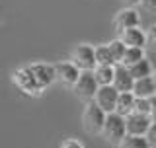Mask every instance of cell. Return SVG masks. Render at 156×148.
<instances>
[{
    "label": "cell",
    "instance_id": "obj_1",
    "mask_svg": "<svg viewBox=\"0 0 156 148\" xmlns=\"http://www.w3.org/2000/svg\"><path fill=\"white\" fill-rule=\"evenodd\" d=\"M107 121V113L98 105L96 101L86 103L84 113H82V123H84V129L90 135H101Z\"/></svg>",
    "mask_w": 156,
    "mask_h": 148
},
{
    "label": "cell",
    "instance_id": "obj_2",
    "mask_svg": "<svg viewBox=\"0 0 156 148\" xmlns=\"http://www.w3.org/2000/svg\"><path fill=\"white\" fill-rule=\"evenodd\" d=\"M70 62L74 65L80 72H94L98 68V61H96V47L92 45H76L70 53Z\"/></svg>",
    "mask_w": 156,
    "mask_h": 148
},
{
    "label": "cell",
    "instance_id": "obj_3",
    "mask_svg": "<svg viewBox=\"0 0 156 148\" xmlns=\"http://www.w3.org/2000/svg\"><path fill=\"white\" fill-rule=\"evenodd\" d=\"M101 136L113 146H119L123 139L127 136V125H125V117L117 115V113H109L105 121V127L101 131Z\"/></svg>",
    "mask_w": 156,
    "mask_h": 148
},
{
    "label": "cell",
    "instance_id": "obj_4",
    "mask_svg": "<svg viewBox=\"0 0 156 148\" xmlns=\"http://www.w3.org/2000/svg\"><path fill=\"white\" fill-rule=\"evenodd\" d=\"M100 90V84H98L94 72H82L80 80L74 86V93L78 100H82L84 103H90L96 100V93Z\"/></svg>",
    "mask_w": 156,
    "mask_h": 148
},
{
    "label": "cell",
    "instance_id": "obj_5",
    "mask_svg": "<svg viewBox=\"0 0 156 148\" xmlns=\"http://www.w3.org/2000/svg\"><path fill=\"white\" fill-rule=\"evenodd\" d=\"M29 72L35 76V80L39 84L41 90H45L47 86H51L57 80V72H55V65H45V62H33V65L26 66Z\"/></svg>",
    "mask_w": 156,
    "mask_h": 148
},
{
    "label": "cell",
    "instance_id": "obj_6",
    "mask_svg": "<svg viewBox=\"0 0 156 148\" xmlns=\"http://www.w3.org/2000/svg\"><path fill=\"white\" fill-rule=\"evenodd\" d=\"M12 82L16 84L23 93H27V96H37V93L41 92V88H39L35 76H33L27 68H20V70L14 72L12 74Z\"/></svg>",
    "mask_w": 156,
    "mask_h": 148
},
{
    "label": "cell",
    "instance_id": "obj_7",
    "mask_svg": "<svg viewBox=\"0 0 156 148\" xmlns=\"http://www.w3.org/2000/svg\"><path fill=\"white\" fill-rule=\"evenodd\" d=\"M154 123L152 117L148 115H140V113H131L125 117V125H127V135H135V136H146L150 125Z\"/></svg>",
    "mask_w": 156,
    "mask_h": 148
},
{
    "label": "cell",
    "instance_id": "obj_8",
    "mask_svg": "<svg viewBox=\"0 0 156 148\" xmlns=\"http://www.w3.org/2000/svg\"><path fill=\"white\" fill-rule=\"evenodd\" d=\"M94 101L107 113V115H109V113H115L117 101H119V92H117L113 86H100Z\"/></svg>",
    "mask_w": 156,
    "mask_h": 148
},
{
    "label": "cell",
    "instance_id": "obj_9",
    "mask_svg": "<svg viewBox=\"0 0 156 148\" xmlns=\"http://www.w3.org/2000/svg\"><path fill=\"white\" fill-rule=\"evenodd\" d=\"M113 26H115V29L119 31V35H121V33L127 31V29L140 27V18H139V14H136L133 8H125V10H121V12L115 16Z\"/></svg>",
    "mask_w": 156,
    "mask_h": 148
},
{
    "label": "cell",
    "instance_id": "obj_10",
    "mask_svg": "<svg viewBox=\"0 0 156 148\" xmlns=\"http://www.w3.org/2000/svg\"><path fill=\"white\" fill-rule=\"evenodd\" d=\"M55 72H57V80H61L65 86H70V88H74L78 84L82 74L72 62H58V65H55Z\"/></svg>",
    "mask_w": 156,
    "mask_h": 148
},
{
    "label": "cell",
    "instance_id": "obj_11",
    "mask_svg": "<svg viewBox=\"0 0 156 148\" xmlns=\"http://www.w3.org/2000/svg\"><path fill=\"white\" fill-rule=\"evenodd\" d=\"M135 78L131 76V72H129V68H125V66H121V65H117L115 66V78H113V88L119 93H127V92H133V88H135Z\"/></svg>",
    "mask_w": 156,
    "mask_h": 148
},
{
    "label": "cell",
    "instance_id": "obj_12",
    "mask_svg": "<svg viewBox=\"0 0 156 148\" xmlns=\"http://www.w3.org/2000/svg\"><path fill=\"white\" fill-rule=\"evenodd\" d=\"M119 39L129 49H144L146 47V31H143L140 27L127 29V31H123L119 35Z\"/></svg>",
    "mask_w": 156,
    "mask_h": 148
},
{
    "label": "cell",
    "instance_id": "obj_13",
    "mask_svg": "<svg viewBox=\"0 0 156 148\" xmlns=\"http://www.w3.org/2000/svg\"><path fill=\"white\" fill-rule=\"evenodd\" d=\"M133 93H135V97H139V100H150V97H154L156 96V80H154V76L136 80L135 88H133Z\"/></svg>",
    "mask_w": 156,
    "mask_h": 148
},
{
    "label": "cell",
    "instance_id": "obj_14",
    "mask_svg": "<svg viewBox=\"0 0 156 148\" xmlns=\"http://www.w3.org/2000/svg\"><path fill=\"white\" fill-rule=\"evenodd\" d=\"M135 103H136V97L133 92H127V93H119V101H117V107H115V113L121 117H127L135 111Z\"/></svg>",
    "mask_w": 156,
    "mask_h": 148
},
{
    "label": "cell",
    "instance_id": "obj_15",
    "mask_svg": "<svg viewBox=\"0 0 156 148\" xmlns=\"http://www.w3.org/2000/svg\"><path fill=\"white\" fill-rule=\"evenodd\" d=\"M129 72H131V76L135 78V80H143V78H148V76H152V65H150V61L148 58H143L140 62H136L135 66H131L129 68Z\"/></svg>",
    "mask_w": 156,
    "mask_h": 148
},
{
    "label": "cell",
    "instance_id": "obj_16",
    "mask_svg": "<svg viewBox=\"0 0 156 148\" xmlns=\"http://www.w3.org/2000/svg\"><path fill=\"white\" fill-rule=\"evenodd\" d=\"M94 76L100 86H113L115 78V66H98L94 70Z\"/></svg>",
    "mask_w": 156,
    "mask_h": 148
},
{
    "label": "cell",
    "instance_id": "obj_17",
    "mask_svg": "<svg viewBox=\"0 0 156 148\" xmlns=\"http://www.w3.org/2000/svg\"><path fill=\"white\" fill-rule=\"evenodd\" d=\"M96 61H98V66H117V62L113 61L111 51L107 45L96 47Z\"/></svg>",
    "mask_w": 156,
    "mask_h": 148
},
{
    "label": "cell",
    "instance_id": "obj_18",
    "mask_svg": "<svg viewBox=\"0 0 156 148\" xmlns=\"http://www.w3.org/2000/svg\"><path fill=\"white\" fill-rule=\"evenodd\" d=\"M143 58H146L144 57V49H127L123 61H121V66L131 68V66H135L136 62H140Z\"/></svg>",
    "mask_w": 156,
    "mask_h": 148
},
{
    "label": "cell",
    "instance_id": "obj_19",
    "mask_svg": "<svg viewBox=\"0 0 156 148\" xmlns=\"http://www.w3.org/2000/svg\"><path fill=\"white\" fill-rule=\"evenodd\" d=\"M117 148H152L146 140V136H135V135H127L123 142Z\"/></svg>",
    "mask_w": 156,
    "mask_h": 148
},
{
    "label": "cell",
    "instance_id": "obj_20",
    "mask_svg": "<svg viewBox=\"0 0 156 148\" xmlns=\"http://www.w3.org/2000/svg\"><path fill=\"white\" fill-rule=\"evenodd\" d=\"M109 51H111V57H113V61L117 62V65H121V61H123V57H125V53H127V47L121 39H113V41L109 43Z\"/></svg>",
    "mask_w": 156,
    "mask_h": 148
},
{
    "label": "cell",
    "instance_id": "obj_21",
    "mask_svg": "<svg viewBox=\"0 0 156 148\" xmlns=\"http://www.w3.org/2000/svg\"><path fill=\"white\" fill-rule=\"evenodd\" d=\"M133 113H140V115L152 117V103H150V100H139V97H136L135 111H133Z\"/></svg>",
    "mask_w": 156,
    "mask_h": 148
},
{
    "label": "cell",
    "instance_id": "obj_22",
    "mask_svg": "<svg viewBox=\"0 0 156 148\" xmlns=\"http://www.w3.org/2000/svg\"><path fill=\"white\" fill-rule=\"evenodd\" d=\"M146 47H150L152 51H156V23L146 29Z\"/></svg>",
    "mask_w": 156,
    "mask_h": 148
},
{
    "label": "cell",
    "instance_id": "obj_23",
    "mask_svg": "<svg viewBox=\"0 0 156 148\" xmlns=\"http://www.w3.org/2000/svg\"><path fill=\"white\" fill-rule=\"evenodd\" d=\"M146 140H148V144L152 146V148H156V121L150 125L148 132H146Z\"/></svg>",
    "mask_w": 156,
    "mask_h": 148
},
{
    "label": "cell",
    "instance_id": "obj_24",
    "mask_svg": "<svg viewBox=\"0 0 156 148\" xmlns=\"http://www.w3.org/2000/svg\"><path fill=\"white\" fill-rule=\"evenodd\" d=\"M61 148H84L80 140H74V139H66L65 142L61 144Z\"/></svg>",
    "mask_w": 156,
    "mask_h": 148
},
{
    "label": "cell",
    "instance_id": "obj_25",
    "mask_svg": "<svg viewBox=\"0 0 156 148\" xmlns=\"http://www.w3.org/2000/svg\"><path fill=\"white\" fill-rule=\"evenodd\" d=\"M140 4L150 12H156V0H140Z\"/></svg>",
    "mask_w": 156,
    "mask_h": 148
},
{
    "label": "cell",
    "instance_id": "obj_26",
    "mask_svg": "<svg viewBox=\"0 0 156 148\" xmlns=\"http://www.w3.org/2000/svg\"><path fill=\"white\" fill-rule=\"evenodd\" d=\"M150 103H152V119L156 121V96L150 97Z\"/></svg>",
    "mask_w": 156,
    "mask_h": 148
},
{
    "label": "cell",
    "instance_id": "obj_27",
    "mask_svg": "<svg viewBox=\"0 0 156 148\" xmlns=\"http://www.w3.org/2000/svg\"><path fill=\"white\" fill-rule=\"evenodd\" d=\"M125 2H127V4H131V6H135V4H139L140 0H125Z\"/></svg>",
    "mask_w": 156,
    "mask_h": 148
},
{
    "label": "cell",
    "instance_id": "obj_28",
    "mask_svg": "<svg viewBox=\"0 0 156 148\" xmlns=\"http://www.w3.org/2000/svg\"><path fill=\"white\" fill-rule=\"evenodd\" d=\"M152 76H154V80H156V70H154V74H152Z\"/></svg>",
    "mask_w": 156,
    "mask_h": 148
}]
</instances>
